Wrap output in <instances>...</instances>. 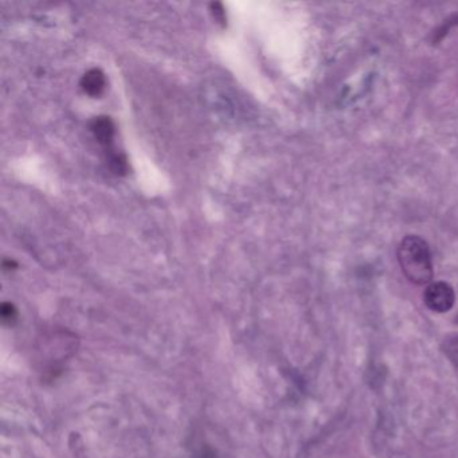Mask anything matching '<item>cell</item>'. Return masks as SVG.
<instances>
[{
    "label": "cell",
    "instance_id": "52a82bcc",
    "mask_svg": "<svg viewBox=\"0 0 458 458\" xmlns=\"http://www.w3.org/2000/svg\"><path fill=\"white\" fill-rule=\"evenodd\" d=\"M16 309L12 304H3L1 306V317L4 321H12L16 319Z\"/></svg>",
    "mask_w": 458,
    "mask_h": 458
},
{
    "label": "cell",
    "instance_id": "5b68a950",
    "mask_svg": "<svg viewBox=\"0 0 458 458\" xmlns=\"http://www.w3.org/2000/svg\"><path fill=\"white\" fill-rule=\"evenodd\" d=\"M441 350L445 354V356L458 367V334H450L442 340Z\"/></svg>",
    "mask_w": 458,
    "mask_h": 458
},
{
    "label": "cell",
    "instance_id": "6da1fadb",
    "mask_svg": "<svg viewBox=\"0 0 458 458\" xmlns=\"http://www.w3.org/2000/svg\"><path fill=\"white\" fill-rule=\"evenodd\" d=\"M398 261L406 278L415 285L433 279V262L428 244L417 236H407L398 247Z\"/></svg>",
    "mask_w": 458,
    "mask_h": 458
},
{
    "label": "cell",
    "instance_id": "ba28073f",
    "mask_svg": "<svg viewBox=\"0 0 458 458\" xmlns=\"http://www.w3.org/2000/svg\"><path fill=\"white\" fill-rule=\"evenodd\" d=\"M211 7H213V14H214L215 19H216L219 23L225 25V23H226V14H225V10H223L222 4H220V3H213Z\"/></svg>",
    "mask_w": 458,
    "mask_h": 458
},
{
    "label": "cell",
    "instance_id": "277c9868",
    "mask_svg": "<svg viewBox=\"0 0 458 458\" xmlns=\"http://www.w3.org/2000/svg\"><path fill=\"white\" fill-rule=\"evenodd\" d=\"M105 87H106L105 74L100 69H91L89 71L84 74L81 80L82 91L92 97L100 95L101 93L104 92Z\"/></svg>",
    "mask_w": 458,
    "mask_h": 458
},
{
    "label": "cell",
    "instance_id": "7a4b0ae2",
    "mask_svg": "<svg viewBox=\"0 0 458 458\" xmlns=\"http://www.w3.org/2000/svg\"><path fill=\"white\" fill-rule=\"evenodd\" d=\"M424 303L433 312H449L456 303L455 289L444 281L431 282L424 293Z\"/></svg>",
    "mask_w": 458,
    "mask_h": 458
},
{
    "label": "cell",
    "instance_id": "9c48e42d",
    "mask_svg": "<svg viewBox=\"0 0 458 458\" xmlns=\"http://www.w3.org/2000/svg\"><path fill=\"white\" fill-rule=\"evenodd\" d=\"M199 458H215L214 452L210 450V449H206V450L203 449L199 455Z\"/></svg>",
    "mask_w": 458,
    "mask_h": 458
},
{
    "label": "cell",
    "instance_id": "3957f363",
    "mask_svg": "<svg viewBox=\"0 0 458 458\" xmlns=\"http://www.w3.org/2000/svg\"><path fill=\"white\" fill-rule=\"evenodd\" d=\"M91 129L100 144L108 148L112 146L115 136V124L111 120V117H95L91 124Z\"/></svg>",
    "mask_w": 458,
    "mask_h": 458
},
{
    "label": "cell",
    "instance_id": "8992f818",
    "mask_svg": "<svg viewBox=\"0 0 458 458\" xmlns=\"http://www.w3.org/2000/svg\"><path fill=\"white\" fill-rule=\"evenodd\" d=\"M455 26H458V15H453L450 16L448 21H445V23L434 32V38H433V43H438L445 35H448L449 30Z\"/></svg>",
    "mask_w": 458,
    "mask_h": 458
}]
</instances>
